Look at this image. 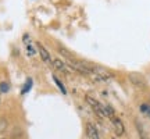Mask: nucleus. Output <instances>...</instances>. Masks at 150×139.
Returning a JSON list of instances; mask_svg holds the SVG:
<instances>
[{
    "mask_svg": "<svg viewBox=\"0 0 150 139\" xmlns=\"http://www.w3.org/2000/svg\"><path fill=\"white\" fill-rule=\"evenodd\" d=\"M85 100H86V103L89 104V107L96 113L99 117L100 118H107L106 109H104V104H103V103H100L97 99H95V97H92V96H85Z\"/></svg>",
    "mask_w": 150,
    "mask_h": 139,
    "instance_id": "nucleus-1",
    "label": "nucleus"
},
{
    "mask_svg": "<svg viewBox=\"0 0 150 139\" xmlns=\"http://www.w3.org/2000/svg\"><path fill=\"white\" fill-rule=\"evenodd\" d=\"M36 49H38V53H39V56H40L42 61H45V63H46L49 67H53V59H52L50 53H49L47 50H46V48H45L43 45H40V43H38V45H36Z\"/></svg>",
    "mask_w": 150,
    "mask_h": 139,
    "instance_id": "nucleus-2",
    "label": "nucleus"
},
{
    "mask_svg": "<svg viewBox=\"0 0 150 139\" xmlns=\"http://www.w3.org/2000/svg\"><path fill=\"white\" fill-rule=\"evenodd\" d=\"M85 134L88 139H100V132H99L97 127L93 123H86Z\"/></svg>",
    "mask_w": 150,
    "mask_h": 139,
    "instance_id": "nucleus-3",
    "label": "nucleus"
},
{
    "mask_svg": "<svg viewBox=\"0 0 150 139\" xmlns=\"http://www.w3.org/2000/svg\"><path fill=\"white\" fill-rule=\"evenodd\" d=\"M110 121H111L112 127H114V131H115V134L118 136H121V135L125 134V127H124V123L117 117V116H114V117L110 118Z\"/></svg>",
    "mask_w": 150,
    "mask_h": 139,
    "instance_id": "nucleus-4",
    "label": "nucleus"
},
{
    "mask_svg": "<svg viewBox=\"0 0 150 139\" xmlns=\"http://www.w3.org/2000/svg\"><path fill=\"white\" fill-rule=\"evenodd\" d=\"M53 67L56 70L61 71V72H64V74H70L71 71H72V68H71L70 65L67 64V63H64V61H61L60 59H53Z\"/></svg>",
    "mask_w": 150,
    "mask_h": 139,
    "instance_id": "nucleus-5",
    "label": "nucleus"
},
{
    "mask_svg": "<svg viewBox=\"0 0 150 139\" xmlns=\"http://www.w3.org/2000/svg\"><path fill=\"white\" fill-rule=\"evenodd\" d=\"M24 45H25V48H27L28 56H35V54H36L38 49L33 48L32 40L29 39V36H28V35H24Z\"/></svg>",
    "mask_w": 150,
    "mask_h": 139,
    "instance_id": "nucleus-6",
    "label": "nucleus"
},
{
    "mask_svg": "<svg viewBox=\"0 0 150 139\" xmlns=\"http://www.w3.org/2000/svg\"><path fill=\"white\" fill-rule=\"evenodd\" d=\"M140 111L150 118V104L149 103H143V104H140Z\"/></svg>",
    "mask_w": 150,
    "mask_h": 139,
    "instance_id": "nucleus-7",
    "label": "nucleus"
},
{
    "mask_svg": "<svg viewBox=\"0 0 150 139\" xmlns=\"http://www.w3.org/2000/svg\"><path fill=\"white\" fill-rule=\"evenodd\" d=\"M53 81L56 82V84H57V86H59L60 92H61V93H64V95H67V89H65V86L61 84V81H60L57 77H53Z\"/></svg>",
    "mask_w": 150,
    "mask_h": 139,
    "instance_id": "nucleus-8",
    "label": "nucleus"
},
{
    "mask_svg": "<svg viewBox=\"0 0 150 139\" xmlns=\"http://www.w3.org/2000/svg\"><path fill=\"white\" fill-rule=\"evenodd\" d=\"M8 91H10L8 82H0V93H7Z\"/></svg>",
    "mask_w": 150,
    "mask_h": 139,
    "instance_id": "nucleus-9",
    "label": "nucleus"
},
{
    "mask_svg": "<svg viewBox=\"0 0 150 139\" xmlns=\"http://www.w3.org/2000/svg\"><path fill=\"white\" fill-rule=\"evenodd\" d=\"M31 88H32V79H31V78H28V79H27V82H25V85H24V89H22V93L25 95V93H27V92L29 91Z\"/></svg>",
    "mask_w": 150,
    "mask_h": 139,
    "instance_id": "nucleus-10",
    "label": "nucleus"
},
{
    "mask_svg": "<svg viewBox=\"0 0 150 139\" xmlns=\"http://www.w3.org/2000/svg\"><path fill=\"white\" fill-rule=\"evenodd\" d=\"M0 139H1V138H0Z\"/></svg>",
    "mask_w": 150,
    "mask_h": 139,
    "instance_id": "nucleus-11",
    "label": "nucleus"
}]
</instances>
